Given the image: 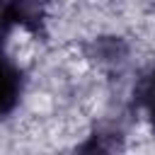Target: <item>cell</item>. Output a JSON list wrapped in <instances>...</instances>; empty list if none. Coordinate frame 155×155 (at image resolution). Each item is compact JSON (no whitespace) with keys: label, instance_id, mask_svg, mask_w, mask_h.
I'll list each match as a JSON object with an SVG mask.
<instances>
[{"label":"cell","instance_id":"obj_1","mask_svg":"<svg viewBox=\"0 0 155 155\" xmlns=\"http://www.w3.org/2000/svg\"><path fill=\"white\" fill-rule=\"evenodd\" d=\"M22 97V73L19 68L0 53V116L15 111Z\"/></svg>","mask_w":155,"mask_h":155},{"label":"cell","instance_id":"obj_2","mask_svg":"<svg viewBox=\"0 0 155 155\" xmlns=\"http://www.w3.org/2000/svg\"><path fill=\"white\" fill-rule=\"evenodd\" d=\"M138 104H140L148 124L155 128V65L148 70V75L143 78V82L138 87Z\"/></svg>","mask_w":155,"mask_h":155},{"label":"cell","instance_id":"obj_3","mask_svg":"<svg viewBox=\"0 0 155 155\" xmlns=\"http://www.w3.org/2000/svg\"><path fill=\"white\" fill-rule=\"evenodd\" d=\"M12 24H15V19H12L10 0H0V46H2V41H5V36H7Z\"/></svg>","mask_w":155,"mask_h":155}]
</instances>
